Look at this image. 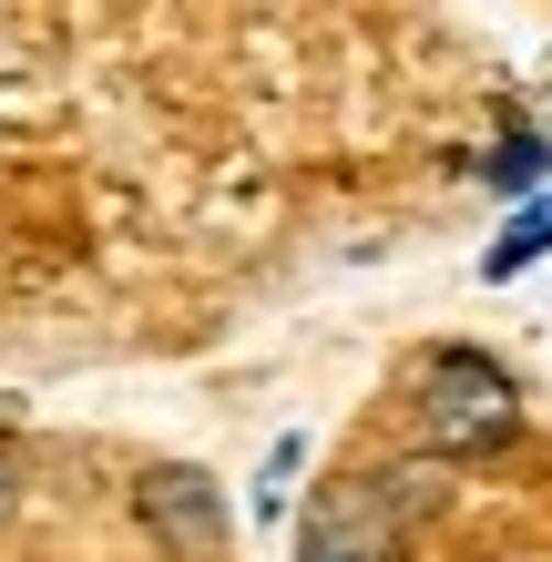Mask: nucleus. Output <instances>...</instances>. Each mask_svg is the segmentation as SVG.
I'll return each mask as SVG.
<instances>
[{
    "label": "nucleus",
    "instance_id": "1",
    "mask_svg": "<svg viewBox=\"0 0 552 562\" xmlns=\"http://www.w3.org/2000/svg\"><path fill=\"white\" fill-rule=\"evenodd\" d=\"M511 429H522V389H511L502 358H481V348L419 358V440L440 460H481V450H502Z\"/></svg>",
    "mask_w": 552,
    "mask_h": 562
},
{
    "label": "nucleus",
    "instance_id": "2",
    "mask_svg": "<svg viewBox=\"0 0 552 562\" xmlns=\"http://www.w3.org/2000/svg\"><path fill=\"white\" fill-rule=\"evenodd\" d=\"M297 562H399V512L379 502V471H338L317 481Z\"/></svg>",
    "mask_w": 552,
    "mask_h": 562
},
{
    "label": "nucleus",
    "instance_id": "3",
    "mask_svg": "<svg viewBox=\"0 0 552 562\" xmlns=\"http://www.w3.org/2000/svg\"><path fill=\"white\" fill-rule=\"evenodd\" d=\"M134 512H144V532L165 542L174 562H225V491L205 471H144Z\"/></svg>",
    "mask_w": 552,
    "mask_h": 562
},
{
    "label": "nucleus",
    "instance_id": "4",
    "mask_svg": "<svg viewBox=\"0 0 552 562\" xmlns=\"http://www.w3.org/2000/svg\"><path fill=\"white\" fill-rule=\"evenodd\" d=\"M542 246H552V205H532V215H522V225H511V236L492 246V277H511V267H532Z\"/></svg>",
    "mask_w": 552,
    "mask_h": 562
},
{
    "label": "nucleus",
    "instance_id": "5",
    "mask_svg": "<svg viewBox=\"0 0 552 562\" xmlns=\"http://www.w3.org/2000/svg\"><path fill=\"white\" fill-rule=\"evenodd\" d=\"M542 164H552V154H542L532 134H511V144L492 154V184H532V175H542Z\"/></svg>",
    "mask_w": 552,
    "mask_h": 562
},
{
    "label": "nucleus",
    "instance_id": "6",
    "mask_svg": "<svg viewBox=\"0 0 552 562\" xmlns=\"http://www.w3.org/2000/svg\"><path fill=\"white\" fill-rule=\"evenodd\" d=\"M11 502H21V460H11V440H0V521H11Z\"/></svg>",
    "mask_w": 552,
    "mask_h": 562
}]
</instances>
